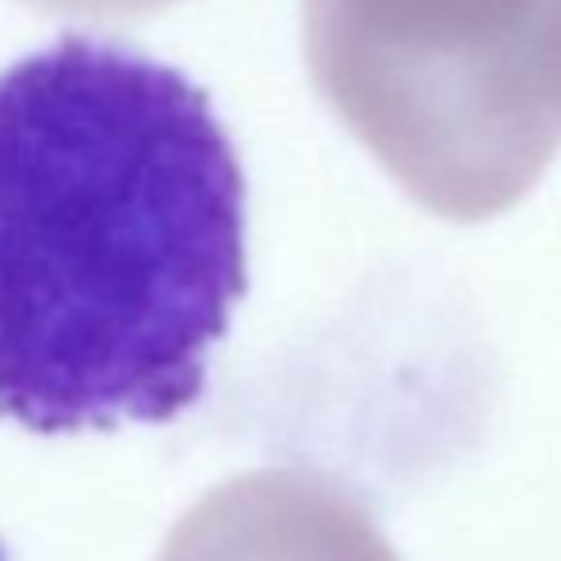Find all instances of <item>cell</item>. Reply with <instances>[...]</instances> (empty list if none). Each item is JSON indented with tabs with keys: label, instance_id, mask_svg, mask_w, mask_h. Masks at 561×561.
<instances>
[{
	"label": "cell",
	"instance_id": "cell-2",
	"mask_svg": "<svg viewBox=\"0 0 561 561\" xmlns=\"http://www.w3.org/2000/svg\"><path fill=\"white\" fill-rule=\"evenodd\" d=\"M558 0H306V61L344 126L439 215L512 207L550 169Z\"/></svg>",
	"mask_w": 561,
	"mask_h": 561
},
{
	"label": "cell",
	"instance_id": "cell-5",
	"mask_svg": "<svg viewBox=\"0 0 561 561\" xmlns=\"http://www.w3.org/2000/svg\"><path fill=\"white\" fill-rule=\"evenodd\" d=\"M0 561H8V554H4V547H0Z\"/></svg>",
	"mask_w": 561,
	"mask_h": 561
},
{
	"label": "cell",
	"instance_id": "cell-1",
	"mask_svg": "<svg viewBox=\"0 0 561 561\" xmlns=\"http://www.w3.org/2000/svg\"><path fill=\"white\" fill-rule=\"evenodd\" d=\"M244 172L210 96L118 38L0 69V416L164 424L249 290Z\"/></svg>",
	"mask_w": 561,
	"mask_h": 561
},
{
	"label": "cell",
	"instance_id": "cell-3",
	"mask_svg": "<svg viewBox=\"0 0 561 561\" xmlns=\"http://www.w3.org/2000/svg\"><path fill=\"white\" fill-rule=\"evenodd\" d=\"M35 4L73 15H146L157 12L161 4H169V0H35Z\"/></svg>",
	"mask_w": 561,
	"mask_h": 561
},
{
	"label": "cell",
	"instance_id": "cell-4",
	"mask_svg": "<svg viewBox=\"0 0 561 561\" xmlns=\"http://www.w3.org/2000/svg\"><path fill=\"white\" fill-rule=\"evenodd\" d=\"M550 77H554V100L561 112V0L554 12V27H550Z\"/></svg>",
	"mask_w": 561,
	"mask_h": 561
}]
</instances>
